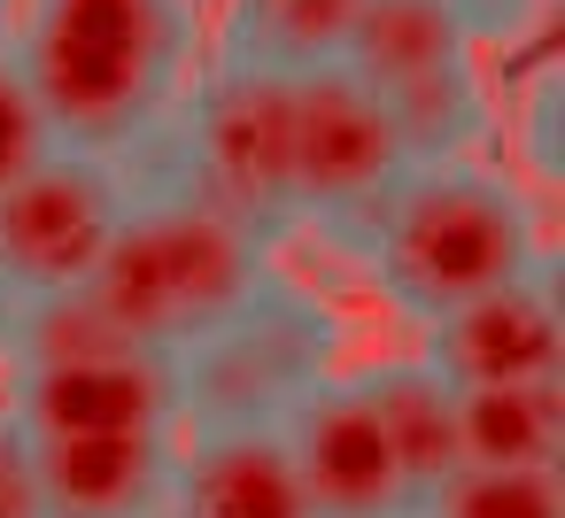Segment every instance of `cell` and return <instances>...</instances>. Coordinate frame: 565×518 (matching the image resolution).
I'll return each instance as SVG.
<instances>
[{
	"label": "cell",
	"mask_w": 565,
	"mask_h": 518,
	"mask_svg": "<svg viewBox=\"0 0 565 518\" xmlns=\"http://www.w3.org/2000/svg\"><path fill=\"white\" fill-rule=\"evenodd\" d=\"M9 55L55 148L140 179L202 78V0H17Z\"/></svg>",
	"instance_id": "cell-1"
},
{
	"label": "cell",
	"mask_w": 565,
	"mask_h": 518,
	"mask_svg": "<svg viewBox=\"0 0 565 518\" xmlns=\"http://www.w3.org/2000/svg\"><path fill=\"white\" fill-rule=\"evenodd\" d=\"M341 240L364 256L372 287L418 325L519 279V271H534V263H550L534 194L480 155L411 163Z\"/></svg>",
	"instance_id": "cell-2"
},
{
	"label": "cell",
	"mask_w": 565,
	"mask_h": 518,
	"mask_svg": "<svg viewBox=\"0 0 565 518\" xmlns=\"http://www.w3.org/2000/svg\"><path fill=\"white\" fill-rule=\"evenodd\" d=\"M271 271V248L256 233H241L233 217L202 209L194 194L171 186H140L102 271L86 287H71V302L132 348H163L179 356L194 333H210L256 279Z\"/></svg>",
	"instance_id": "cell-3"
},
{
	"label": "cell",
	"mask_w": 565,
	"mask_h": 518,
	"mask_svg": "<svg viewBox=\"0 0 565 518\" xmlns=\"http://www.w3.org/2000/svg\"><path fill=\"white\" fill-rule=\"evenodd\" d=\"M287 117H295V78L264 71H225L210 63L171 117L163 148L132 186H171L194 194L202 209L233 217L264 248L295 225V186H287Z\"/></svg>",
	"instance_id": "cell-4"
},
{
	"label": "cell",
	"mask_w": 565,
	"mask_h": 518,
	"mask_svg": "<svg viewBox=\"0 0 565 518\" xmlns=\"http://www.w3.org/2000/svg\"><path fill=\"white\" fill-rule=\"evenodd\" d=\"M341 356L333 310L264 271L210 333H194L179 364V425L186 433H225V425H279Z\"/></svg>",
	"instance_id": "cell-5"
},
{
	"label": "cell",
	"mask_w": 565,
	"mask_h": 518,
	"mask_svg": "<svg viewBox=\"0 0 565 518\" xmlns=\"http://www.w3.org/2000/svg\"><path fill=\"white\" fill-rule=\"evenodd\" d=\"M341 71L395 117L411 163L426 155H480L495 132L480 47L457 17V0H364Z\"/></svg>",
	"instance_id": "cell-6"
},
{
	"label": "cell",
	"mask_w": 565,
	"mask_h": 518,
	"mask_svg": "<svg viewBox=\"0 0 565 518\" xmlns=\"http://www.w3.org/2000/svg\"><path fill=\"white\" fill-rule=\"evenodd\" d=\"M132 194L140 186L125 163L78 155V148H55L24 179H9L0 186V294L24 310V302L86 287L102 271Z\"/></svg>",
	"instance_id": "cell-7"
},
{
	"label": "cell",
	"mask_w": 565,
	"mask_h": 518,
	"mask_svg": "<svg viewBox=\"0 0 565 518\" xmlns=\"http://www.w3.org/2000/svg\"><path fill=\"white\" fill-rule=\"evenodd\" d=\"M403 171H411V148H403L395 117H387L341 63L295 78V117H287L295 225H333V233H349Z\"/></svg>",
	"instance_id": "cell-8"
},
{
	"label": "cell",
	"mask_w": 565,
	"mask_h": 518,
	"mask_svg": "<svg viewBox=\"0 0 565 518\" xmlns=\"http://www.w3.org/2000/svg\"><path fill=\"white\" fill-rule=\"evenodd\" d=\"M24 433H148L179 425V364L132 341H24L9 356ZM186 433V425H179Z\"/></svg>",
	"instance_id": "cell-9"
},
{
	"label": "cell",
	"mask_w": 565,
	"mask_h": 518,
	"mask_svg": "<svg viewBox=\"0 0 565 518\" xmlns=\"http://www.w3.org/2000/svg\"><path fill=\"white\" fill-rule=\"evenodd\" d=\"M279 441L295 456V479L310 495V518H426V495L411 487L380 410L349 371H326L287 418Z\"/></svg>",
	"instance_id": "cell-10"
},
{
	"label": "cell",
	"mask_w": 565,
	"mask_h": 518,
	"mask_svg": "<svg viewBox=\"0 0 565 518\" xmlns=\"http://www.w3.org/2000/svg\"><path fill=\"white\" fill-rule=\"evenodd\" d=\"M457 395L465 387H534L565 371V310H557V279L550 263L426 317V348H418Z\"/></svg>",
	"instance_id": "cell-11"
},
{
	"label": "cell",
	"mask_w": 565,
	"mask_h": 518,
	"mask_svg": "<svg viewBox=\"0 0 565 518\" xmlns=\"http://www.w3.org/2000/svg\"><path fill=\"white\" fill-rule=\"evenodd\" d=\"M47 518H163L179 425L148 433H32Z\"/></svg>",
	"instance_id": "cell-12"
},
{
	"label": "cell",
	"mask_w": 565,
	"mask_h": 518,
	"mask_svg": "<svg viewBox=\"0 0 565 518\" xmlns=\"http://www.w3.org/2000/svg\"><path fill=\"white\" fill-rule=\"evenodd\" d=\"M163 518H310V495L295 479L279 425H225V433H179Z\"/></svg>",
	"instance_id": "cell-13"
},
{
	"label": "cell",
	"mask_w": 565,
	"mask_h": 518,
	"mask_svg": "<svg viewBox=\"0 0 565 518\" xmlns=\"http://www.w3.org/2000/svg\"><path fill=\"white\" fill-rule=\"evenodd\" d=\"M364 0H225L217 24V63L225 71H264V78H310L349 55Z\"/></svg>",
	"instance_id": "cell-14"
},
{
	"label": "cell",
	"mask_w": 565,
	"mask_h": 518,
	"mask_svg": "<svg viewBox=\"0 0 565 518\" xmlns=\"http://www.w3.org/2000/svg\"><path fill=\"white\" fill-rule=\"evenodd\" d=\"M349 379H356L364 402L380 410V425H387V441H395L411 487H418L426 510H434L441 479L457 472V387H449L426 356H387V364H364V371H349Z\"/></svg>",
	"instance_id": "cell-15"
},
{
	"label": "cell",
	"mask_w": 565,
	"mask_h": 518,
	"mask_svg": "<svg viewBox=\"0 0 565 518\" xmlns=\"http://www.w3.org/2000/svg\"><path fill=\"white\" fill-rule=\"evenodd\" d=\"M565 449V387H465L457 395V464L472 472H557Z\"/></svg>",
	"instance_id": "cell-16"
},
{
	"label": "cell",
	"mask_w": 565,
	"mask_h": 518,
	"mask_svg": "<svg viewBox=\"0 0 565 518\" xmlns=\"http://www.w3.org/2000/svg\"><path fill=\"white\" fill-rule=\"evenodd\" d=\"M426 518H565L557 472H472L457 464Z\"/></svg>",
	"instance_id": "cell-17"
},
{
	"label": "cell",
	"mask_w": 565,
	"mask_h": 518,
	"mask_svg": "<svg viewBox=\"0 0 565 518\" xmlns=\"http://www.w3.org/2000/svg\"><path fill=\"white\" fill-rule=\"evenodd\" d=\"M557 109H565V78H557V63L542 55V63L526 71V86L511 94V148H519L511 179H519L526 194H557Z\"/></svg>",
	"instance_id": "cell-18"
},
{
	"label": "cell",
	"mask_w": 565,
	"mask_h": 518,
	"mask_svg": "<svg viewBox=\"0 0 565 518\" xmlns=\"http://www.w3.org/2000/svg\"><path fill=\"white\" fill-rule=\"evenodd\" d=\"M40 155H55V132H47V117H40L32 86H24L17 55L0 47V186H9V179H24Z\"/></svg>",
	"instance_id": "cell-19"
},
{
	"label": "cell",
	"mask_w": 565,
	"mask_h": 518,
	"mask_svg": "<svg viewBox=\"0 0 565 518\" xmlns=\"http://www.w3.org/2000/svg\"><path fill=\"white\" fill-rule=\"evenodd\" d=\"M0 518H47L40 456H32V433H24V418L9 402H0Z\"/></svg>",
	"instance_id": "cell-20"
},
{
	"label": "cell",
	"mask_w": 565,
	"mask_h": 518,
	"mask_svg": "<svg viewBox=\"0 0 565 518\" xmlns=\"http://www.w3.org/2000/svg\"><path fill=\"white\" fill-rule=\"evenodd\" d=\"M9 32H17V0H0V47H9Z\"/></svg>",
	"instance_id": "cell-21"
}]
</instances>
